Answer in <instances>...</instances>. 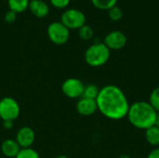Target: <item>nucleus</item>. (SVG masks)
<instances>
[{
    "label": "nucleus",
    "mask_w": 159,
    "mask_h": 158,
    "mask_svg": "<svg viewBox=\"0 0 159 158\" xmlns=\"http://www.w3.org/2000/svg\"><path fill=\"white\" fill-rule=\"evenodd\" d=\"M78 34H79V36H80L81 39L88 41V40H90V39L93 38V36H94V31L91 28V26L85 24L81 28L78 29Z\"/></svg>",
    "instance_id": "17"
},
{
    "label": "nucleus",
    "mask_w": 159,
    "mask_h": 158,
    "mask_svg": "<svg viewBox=\"0 0 159 158\" xmlns=\"http://www.w3.org/2000/svg\"><path fill=\"white\" fill-rule=\"evenodd\" d=\"M111 50L104 43L97 42L89 47L85 52V61L91 67L104 65L110 59Z\"/></svg>",
    "instance_id": "3"
},
{
    "label": "nucleus",
    "mask_w": 159,
    "mask_h": 158,
    "mask_svg": "<svg viewBox=\"0 0 159 158\" xmlns=\"http://www.w3.org/2000/svg\"><path fill=\"white\" fill-rule=\"evenodd\" d=\"M96 102L98 111L112 120H120L126 117L130 105L123 90L116 85H107L102 88Z\"/></svg>",
    "instance_id": "1"
},
{
    "label": "nucleus",
    "mask_w": 159,
    "mask_h": 158,
    "mask_svg": "<svg viewBox=\"0 0 159 158\" xmlns=\"http://www.w3.org/2000/svg\"><path fill=\"white\" fill-rule=\"evenodd\" d=\"M155 126H157V128H159V113H157V117H156Z\"/></svg>",
    "instance_id": "25"
},
{
    "label": "nucleus",
    "mask_w": 159,
    "mask_h": 158,
    "mask_svg": "<svg viewBox=\"0 0 159 158\" xmlns=\"http://www.w3.org/2000/svg\"><path fill=\"white\" fill-rule=\"evenodd\" d=\"M148 102L157 111V113H159V87L152 90V92L149 96Z\"/></svg>",
    "instance_id": "18"
},
{
    "label": "nucleus",
    "mask_w": 159,
    "mask_h": 158,
    "mask_svg": "<svg viewBox=\"0 0 159 158\" xmlns=\"http://www.w3.org/2000/svg\"><path fill=\"white\" fill-rule=\"evenodd\" d=\"M31 13L37 18H45L49 13V6L44 0H30L29 7Z\"/></svg>",
    "instance_id": "11"
},
{
    "label": "nucleus",
    "mask_w": 159,
    "mask_h": 158,
    "mask_svg": "<svg viewBox=\"0 0 159 158\" xmlns=\"http://www.w3.org/2000/svg\"><path fill=\"white\" fill-rule=\"evenodd\" d=\"M54 158H69V157H67L66 156H63V155H60V156H55Z\"/></svg>",
    "instance_id": "26"
},
{
    "label": "nucleus",
    "mask_w": 159,
    "mask_h": 158,
    "mask_svg": "<svg viewBox=\"0 0 159 158\" xmlns=\"http://www.w3.org/2000/svg\"><path fill=\"white\" fill-rule=\"evenodd\" d=\"M103 43L110 50H119L126 46L127 36L121 31H112L105 35Z\"/></svg>",
    "instance_id": "8"
},
{
    "label": "nucleus",
    "mask_w": 159,
    "mask_h": 158,
    "mask_svg": "<svg viewBox=\"0 0 159 158\" xmlns=\"http://www.w3.org/2000/svg\"><path fill=\"white\" fill-rule=\"evenodd\" d=\"M15 158H40V156L33 148H25L20 149V153Z\"/></svg>",
    "instance_id": "20"
},
{
    "label": "nucleus",
    "mask_w": 159,
    "mask_h": 158,
    "mask_svg": "<svg viewBox=\"0 0 159 158\" xmlns=\"http://www.w3.org/2000/svg\"><path fill=\"white\" fill-rule=\"evenodd\" d=\"M13 126H14V121H10V120L3 121V128L5 129H12Z\"/></svg>",
    "instance_id": "24"
},
{
    "label": "nucleus",
    "mask_w": 159,
    "mask_h": 158,
    "mask_svg": "<svg viewBox=\"0 0 159 158\" xmlns=\"http://www.w3.org/2000/svg\"><path fill=\"white\" fill-rule=\"evenodd\" d=\"M76 110L77 113L83 116H89L94 115L98 111L96 100L81 97L76 103Z\"/></svg>",
    "instance_id": "10"
},
{
    "label": "nucleus",
    "mask_w": 159,
    "mask_h": 158,
    "mask_svg": "<svg viewBox=\"0 0 159 158\" xmlns=\"http://www.w3.org/2000/svg\"><path fill=\"white\" fill-rule=\"evenodd\" d=\"M147 158H159V147L153 149L147 156Z\"/></svg>",
    "instance_id": "23"
},
{
    "label": "nucleus",
    "mask_w": 159,
    "mask_h": 158,
    "mask_svg": "<svg viewBox=\"0 0 159 158\" xmlns=\"http://www.w3.org/2000/svg\"><path fill=\"white\" fill-rule=\"evenodd\" d=\"M85 85L83 82L75 77L67 78L63 81L61 85V91L62 93L70 99H77L81 98L84 92Z\"/></svg>",
    "instance_id": "7"
},
{
    "label": "nucleus",
    "mask_w": 159,
    "mask_h": 158,
    "mask_svg": "<svg viewBox=\"0 0 159 158\" xmlns=\"http://www.w3.org/2000/svg\"><path fill=\"white\" fill-rule=\"evenodd\" d=\"M100 89L101 88H99L96 85H93V84L85 86L82 97L83 98H87V99L96 100L98 95H99V93H100Z\"/></svg>",
    "instance_id": "15"
},
{
    "label": "nucleus",
    "mask_w": 159,
    "mask_h": 158,
    "mask_svg": "<svg viewBox=\"0 0 159 158\" xmlns=\"http://www.w3.org/2000/svg\"><path fill=\"white\" fill-rule=\"evenodd\" d=\"M35 140V133L34 129L30 127L20 128L16 135V142L21 149L31 148Z\"/></svg>",
    "instance_id": "9"
},
{
    "label": "nucleus",
    "mask_w": 159,
    "mask_h": 158,
    "mask_svg": "<svg viewBox=\"0 0 159 158\" xmlns=\"http://www.w3.org/2000/svg\"><path fill=\"white\" fill-rule=\"evenodd\" d=\"M20 113L18 102L11 97H4L0 100V118L3 121L16 120Z\"/></svg>",
    "instance_id": "5"
},
{
    "label": "nucleus",
    "mask_w": 159,
    "mask_h": 158,
    "mask_svg": "<svg viewBox=\"0 0 159 158\" xmlns=\"http://www.w3.org/2000/svg\"><path fill=\"white\" fill-rule=\"evenodd\" d=\"M108 16H109L111 20L118 21L123 17V10L118 6H115L108 10Z\"/></svg>",
    "instance_id": "19"
},
{
    "label": "nucleus",
    "mask_w": 159,
    "mask_h": 158,
    "mask_svg": "<svg viewBox=\"0 0 159 158\" xmlns=\"http://www.w3.org/2000/svg\"><path fill=\"white\" fill-rule=\"evenodd\" d=\"M49 2L54 7L62 9V8H66L69 6L71 0H49Z\"/></svg>",
    "instance_id": "21"
},
{
    "label": "nucleus",
    "mask_w": 159,
    "mask_h": 158,
    "mask_svg": "<svg viewBox=\"0 0 159 158\" xmlns=\"http://www.w3.org/2000/svg\"><path fill=\"white\" fill-rule=\"evenodd\" d=\"M16 18H17V13H15L14 11L12 10H8L5 13V16H4V20L7 23H12L16 20Z\"/></svg>",
    "instance_id": "22"
},
{
    "label": "nucleus",
    "mask_w": 159,
    "mask_h": 158,
    "mask_svg": "<svg viewBox=\"0 0 159 158\" xmlns=\"http://www.w3.org/2000/svg\"><path fill=\"white\" fill-rule=\"evenodd\" d=\"M20 147L15 140H5L1 144V151L5 156L8 158H15L20 151Z\"/></svg>",
    "instance_id": "12"
},
{
    "label": "nucleus",
    "mask_w": 159,
    "mask_h": 158,
    "mask_svg": "<svg viewBox=\"0 0 159 158\" xmlns=\"http://www.w3.org/2000/svg\"><path fill=\"white\" fill-rule=\"evenodd\" d=\"M61 22L69 30H78L86 24V16L79 9L68 8L62 12Z\"/></svg>",
    "instance_id": "4"
},
{
    "label": "nucleus",
    "mask_w": 159,
    "mask_h": 158,
    "mask_svg": "<svg viewBox=\"0 0 159 158\" xmlns=\"http://www.w3.org/2000/svg\"><path fill=\"white\" fill-rule=\"evenodd\" d=\"M47 33L49 40L55 45H63L70 37V30L61 21H53L49 23Z\"/></svg>",
    "instance_id": "6"
},
{
    "label": "nucleus",
    "mask_w": 159,
    "mask_h": 158,
    "mask_svg": "<svg viewBox=\"0 0 159 158\" xmlns=\"http://www.w3.org/2000/svg\"><path fill=\"white\" fill-rule=\"evenodd\" d=\"M118 158H131L129 156H128V155H122V156H120Z\"/></svg>",
    "instance_id": "27"
},
{
    "label": "nucleus",
    "mask_w": 159,
    "mask_h": 158,
    "mask_svg": "<svg viewBox=\"0 0 159 158\" xmlns=\"http://www.w3.org/2000/svg\"><path fill=\"white\" fill-rule=\"evenodd\" d=\"M29 3L30 0H7L9 10H12L17 14L24 12L29 7Z\"/></svg>",
    "instance_id": "14"
},
{
    "label": "nucleus",
    "mask_w": 159,
    "mask_h": 158,
    "mask_svg": "<svg viewBox=\"0 0 159 158\" xmlns=\"http://www.w3.org/2000/svg\"><path fill=\"white\" fill-rule=\"evenodd\" d=\"M144 136L146 142L155 148L159 147V128L153 126L144 130Z\"/></svg>",
    "instance_id": "13"
},
{
    "label": "nucleus",
    "mask_w": 159,
    "mask_h": 158,
    "mask_svg": "<svg viewBox=\"0 0 159 158\" xmlns=\"http://www.w3.org/2000/svg\"><path fill=\"white\" fill-rule=\"evenodd\" d=\"M92 5L102 10H109L111 7L116 6L117 0H91Z\"/></svg>",
    "instance_id": "16"
},
{
    "label": "nucleus",
    "mask_w": 159,
    "mask_h": 158,
    "mask_svg": "<svg viewBox=\"0 0 159 158\" xmlns=\"http://www.w3.org/2000/svg\"><path fill=\"white\" fill-rule=\"evenodd\" d=\"M157 114L148 102L139 101L129 105L127 117L134 128L145 130L155 125Z\"/></svg>",
    "instance_id": "2"
}]
</instances>
